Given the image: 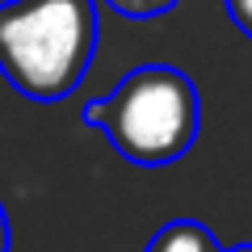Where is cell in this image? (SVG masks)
<instances>
[{
	"label": "cell",
	"mask_w": 252,
	"mask_h": 252,
	"mask_svg": "<svg viewBox=\"0 0 252 252\" xmlns=\"http://www.w3.org/2000/svg\"><path fill=\"white\" fill-rule=\"evenodd\" d=\"M89 126H97L122 160L139 168L172 164L198 143L202 101L198 89L172 63H139L105 97L80 109Z\"/></svg>",
	"instance_id": "cell-1"
},
{
	"label": "cell",
	"mask_w": 252,
	"mask_h": 252,
	"mask_svg": "<svg viewBox=\"0 0 252 252\" xmlns=\"http://www.w3.org/2000/svg\"><path fill=\"white\" fill-rule=\"evenodd\" d=\"M97 55V0H4L0 76L30 101H63Z\"/></svg>",
	"instance_id": "cell-2"
},
{
	"label": "cell",
	"mask_w": 252,
	"mask_h": 252,
	"mask_svg": "<svg viewBox=\"0 0 252 252\" xmlns=\"http://www.w3.org/2000/svg\"><path fill=\"white\" fill-rule=\"evenodd\" d=\"M143 252H227V248L215 240V231L206 223H198V219H172V223H164L147 240Z\"/></svg>",
	"instance_id": "cell-3"
},
{
	"label": "cell",
	"mask_w": 252,
	"mask_h": 252,
	"mask_svg": "<svg viewBox=\"0 0 252 252\" xmlns=\"http://www.w3.org/2000/svg\"><path fill=\"white\" fill-rule=\"evenodd\" d=\"M109 9L118 13V17H130V21H147V17H160V13H168L177 0H105Z\"/></svg>",
	"instance_id": "cell-4"
},
{
	"label": "cell",
	"mask_w": 252,
	"mask_h": 252,
	"mask_svg": "<svg viewBox=\"0 0 252 252\" xmlns=\"http://www.w3.org/2000/svg\"><path fill=\"white\" fill-rule=\"evenodd\" d=\"M227 13H231V21L252 38V0H227Z\"/></svg>",
	"instance_id": "cell-5"
},
{
	"label": "cell",
	"mask_w": 252,
	"mask_h": 252,
	"mask_svg": "<svg viewBox=\"0 0 252 252\" xmlns=\"http://www.w3.org/2000/svg\"><path fill=\"white\" fill-rule=\"evenodd\" d=\"M13 244V231H9V215H4V206H0V252H9Z\"/></svg>",
	"instance_id": "cell-6"
},
{
	"label": "cell",
	"mask_w": 252,
	"mask_h": 252,
	"mask_svg": "<svg viewBox=\"0 0 252 252\" xmlns=\"http://www.w3.org/2000/svg\"><path fill=\"white\" fill-rule=\"evenodd\" d=\"M227 252H252V244H235V248H227Z\"/></svg>",
	"instance_id": "cell-7"
}]
</instances>
